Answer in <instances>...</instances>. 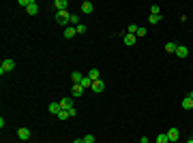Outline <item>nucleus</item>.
I'll return each mask as SVG.
<instances>
[{
	"instance_id": "nucleus-1",
	"label": "nucleus",
	"mask_w": 193,
	"mask_h": 143,
	"mask_svg": "<svg viewBox=\"0 0 193 143\" xmlns=\"http://www.w3.org/2000/svg\"><path fill=\"white\" fill-rule=\"evenodd\" d=\"M69 19H71V13H69V11H58V13H56V24H58V26L69 24Z\"/></svg>"
},
{
	"instance_id": "nucleus-2",
	"label": "nucleus",
	"mask_w": 193,
	"mask_h": 143,
	"mask_svg": "<svg viewBox=\"0 0 193 143\" xmlns=\"http://www.w3.org/2000/svg\"><path fill=\"white\" fill-rule=\"evenodd\" d=\"M15 68V60H11V58H6L2 64H0V73L4 75V73H9V71H13Z\"/></svg>"
},
{
	"instance_id": "nucleus-3",
	"label": "nucleus",
	"mask_w": 193,
	"mask_h": 143,
	"mask_svg": "<svg viewBox=\"0 0 193 143\" xmlns=\"http://www.w3.org/2000/svg\"><path fill=\"white\" fill-rule=\"evenodd\" d=\"M90 90L99 94V92H103V90H105V83H103L101 79H96V81H92V88H90Z\"/></svg>"
},
{
	"instance_id": "nucleus-4",
	"label": "nucleus",
	"mask_w": 193,
	"mask_h": 143,
	"mask_svg": "<svg viewBox=\"0 0 193 143\" xmlns=\"http://www.w3.org/2000/svg\"><path fill=\"white\" fill-rule=\"evenodd\" d=\"M17 137H19V139H22V141H28V139H30V130H28V128H24V126H22V128H19V130H17Z\"/></svg>"
},
{
	"instance_id": "nucleus-5",
	"label": "nucleus",
	"mask_w": 193,
	"mask_h": 143,
	"mask_svg": "<svg viewBox=\"0 0 193 143\" xmlns=\"http://www.w3.org/2000/svg\"><path fill=\"white\" fill-rule=\"evenodd\" d=\"M47 111H49V113H54V115H58V113L62 111V107H60V102H49Z\"/></svg>"
},
{
	"instance_id": "nucleus-6",
	"label": "nucleus",
	"mask_w": 193,
	"mask_h": 143,
	"mask_svg": "<svg viewBox=\"0 0 193 143\" xmlns=\"http://www.w3.org/2000/svg\"><path fill=\"white\" fill-rule=\"evenodd\" d=\"M138 43V37L135 34H125V45L127 47H131V45H135Z\"/></svg>"
},
{
	"instance_id": "nucleus-7",
	"label": "nucleus",
	"mask_w": 193,
	"mask_h": 143,
	"mask_svg": "<svg viewBox=\"0 0 193 143\" xmlns=\"http://www.w3.org/2000/svg\"><path fill=\"white\" fill-rule=\"evenodd\" d=\"M60 107H62L64 111H71V109H73V100H71V98H62V100H60Z\"/></svg>"
},
{
	"instance_id": "nucleus-8",
	"label": "nucleus",
	"mask_w": 193,
	"mask_h": 143,
	"mask_svg": "<svg viewBox=\"0 0 193 143\" xmlns=\"http://www.w3.org/2000/svg\"><path fill=\"white\" fill-rule=\"evenodd\" d=\"M176 56H178V58H187V56H189V49L185 47V45H178V47H176Z\"/></svg>"
},
{
	"instance_id": "nucleus-9",
	"label": "nucleus",
	"mask_w": 193,
	"mask_h": 143,
	"mask_svg": "<svg viewBox=\"0 0 193 143\" xmlns=\"http://www.w3.org/2000/svg\"><path fill=\"white\" fill-rule=\"evenodd\" d=\"M178 137H180V133H178L176 128H170V130H167V139H170V141H178Z\"/></svg>"
},
{
	"instance_id": "nucleus-10",
	"label": "nucleus",
	"mask_w": 193,
	"mask_h": 143,
	"mask_svg": "<svg viewBox=\"0 0 193 143\" xmlns=\"http://www.w3.org/2000/svg\"><path fill=\"white\" fill-rule=\"evenodd\" d=\"M54 6H56V11H67V6H69V4H67V0H56V2H54Z\"/></svg>"
},
{
	"instance_id": "nucleus-11",
	"label": "nucleus",
	"mask_w": 193,
	"mask_h": 143,
	"mask_svg": "<svg viewBox=\"0 0 193 143\" xmlns=\"http://www.w3.org/2000/svg\"><path fill=\"white\" fill-rule=\"evenodd\" d=\"M92 11H95L92 2H88V0H86V2H82V13H92Z\"/></svg>"
},
{
	"instance_id": "nucleus-12",
	"label": "nucleus",
	"mask_w": 193,
	"mask_h": 143,
	"mask_svg": "<svg viewBox=\"0 0 193 143\" xmlns=\"http://www.w3.org/2000/svg\"><path fill=\"white\" fill-rule=\"evenodd\" d=\"M75 34H77V30H75L73 26H71V28H64V39H73Z\"/></svg>"
},
{
	"instance_id": "nucleus-13",
	"label": "nucleus",
	"mask_w": 193,
	"mask_h": 143,
	"mask_svg": "<svg viewBox=\"0 0 193 143\" xmlns=\"http://www.w3.org/2000/svg\"><path fill=\"white\" fill-rule=\"evenodd\" d=\"M71 79H73V83H82L84 75H82V73H77V71H73V73H71Z\"/></svg>"
},
{
	"instance_id": "nucleus-14",
	"label": "nucleus",
	"mask_w": 193,
	"mask_h": 143,
	"mask_svg": "<svg viewBox=\"0 0 193 143\" xmlns=\"http://www.w3.org/2000/svg\"><path fill=\"white\" fill-rule=\"evenodd\" d=\"M80 86H82L84 90H86V88H92V79H90L88 75H84V79H82V83H80Z\"/></svg>"
},
{
	"instance_id": "nucleus-15",
	"label": "nucleus",
	"mask_w": 193,
	"mask_h": 143,
	"mask_svg": "<svg viewBox=\"0 0 193 143\" xmlns=\"http://www.w3.org/2000/svg\"><path fill=\"white\" fill-rule=\"evenodd\" d=\"M26 11H28L30 15H37V13H39V4H37V2H30V6H28Z\"/></svg>"
},
{
	"instance_id": "nucleus-16",
	"label": "nucleus",
	"mask_w": 193,
	"mask_h": 143,
	"mask_svg": "<svg viewBox=\"0 0 193 143\" xmlns=\"http://www.w3.org/2000/svg\"><path fill=\"white\" fill-rule=\"evenodd\" d=\"M84 94V88L80 83H73V96H82Z\"/></svg>"
},
{
	"instance_id": "nucleus-17",
	"label": "nucleus",
	"mask_w": 193,
	"mask_h": 143,
	"mask_svg": "<svg viewBox=\"0 0 193 143\" xmlns=\"http://www.w3.org/2000/svg\"><path fill=\"white\" fill-rule=\"evenodd\" d=\"M88 77H90L92 81H96V79L101 77V73H99V68H90V73H88Z\"/></svg>"
},
{
	"instance_id": "nucleus-18",
	"label": "nucleus",
	"mask_w": 193,
	"mask_h": 143,
	"mask_svg": "<svg viewBox=\"0 0 193 143\" xmlns=\"http://www.w3.org/2000/svg\"><path fill=\"white\" fill-rule=\"evenodd\" d=\"M183 109H193V100L187 96V98H183Z\"/></svg>"
},
{
	"instance_id": "nucleus-19",
	"label": "nucleus",
	"mask_w": 193,
	"mask_h": 143,
	"mask_svg": "<svg viewBox=\"0 0 193 143\" xmlns=\"http://www.w3.org/2000/svg\"><path fill=\"white\" fill-rule=\"evenodd\" d=\"M176 47H178L176 43H165V51L167 53H176Z\"/></svg>"
},
{
	"instance_id": "nucleus-20",
	"label": "nucleus",
	"mask_w": 193,
	"mask_h": 143,
	"mask_svg": "<svg viewBox=\"0 0 193 143\" xmlns=\"http://www.w3.org/2000/svg\"><path fill=\"white\" fill-rule=\"evenodd\" d=\"M157 143H170V139H167V133H161V135L157 137Z\"/></svg>"
},
{
	"instance_id": "nucleus-21",
	"label": "nucleus",
	"mask_w": 193,
	"mask_h": 143,
	"mask_svg": "<svg viewBox=\"0 0 193 143\" xmlns=\"http://www.w3.org/2000/svg\"><path fill=\"white\" fill-rule=\"evenodd\" d=\"M148 21H150V24H159V21H161V15H150Z\"/></svg>"
},
{
	"instance_id": "nucleus-22",
	"label": "nucleus",
	"mask_w": 193,
	"mask_h": 143,
	"mask_svg": "<svg viewBox=\"0 0 193 143\" xmlns=\"http://www.w3.org/2000/svg\"><path fill=\"white\" fill-rule=\"evenodd\" d=\"M138 32V26L135 24H129V28H127V34H135Z\"/></svg>"
},
{
	"instance_id": "nucleus-23",
	"label": "nucleus",
	"mask_w": 193,
	"mask_h": 143,
	"mask_svg": "<svg viewBox=\"0 0 193 143\" xmlns=\"http://www.w3.org/2000/svg\"><path fill=\"white\" fill-rule=\"evenodd\" d=\"M135 37H138V39H144V37H146V28H138Z\"/></svg>"
},
{
	"instance_id": "nucleus-24",
	"label": "nucleus",
	"mask_w": 193,
	"mask_h": 143,
	"mask_svg": "<svg viewBox=\"0 0 193 143\" xmlns=\"http://www.w3.org/2000/svg\"><path fill=\"white\" fill-rule=\"evenodd\" d=\"M150 15H161V13H159V6H157V4H150Z\"/></svg>"
},
{
	"instance_id": "nucleus-25",
	"label": "nucleus",
	"mask_w": 193,
	"mask_h": 143,
	"mask_svg": "<svg viewBox=\"0 0 193 143\" xmlns=\"http://www.w3.org/2000/svg\"><path fill=\"white\" fill-rule=\"evenodd\" d=\"M67 118H71V115H69V111H64V109H62V111L58 113V120H67Z\"/></svg>"
},
{
	"instance_id": "nucleus-26",
	"label": "nucleus",
	"mask_w": 193,
	"mask_h": 143,
	"mask_svg": "<svg viewBox=\"0 0 193 143\" xmlns=\"http://www.w3.org/2000/svg\"><path fill=\"white\" fill-rule=\"evenodd\" d=\"M69 24H77V26H80V15H71V19H69Z\"/></svg>"
},
{
	"instance_id": "nucleus-27",
	"label": "nucleus",
	"mask_w": 193,
	"mask_h": 143,
	"mask_svg": "<svg viewBox=\"0 0 193 143\" xmlns=\"http://www.w3.org/2000/svg\"><path fill=\"white\" fill-rule=\"evenodd\" d=\"M75 30H77V34H84V32H86V26L80 24V26H75Z\"/></svg>"
},
{
	"instance_id": "nucleus-28",
	"label": "nucleus",
	"mask_w": 193,
	"mask_h": 143,
	"mask_svg": "<svg viewBox=\"0 0 193 143\" xmlns=\"http://www.w3.org/2000/svg\"><path fill=\"white\" fill-rule=\"evenodd\" d=\"M84 143H95V137H92V135H86V137H84Z\"/></svg>"
},
{
	"instance_id": "nucleus-29",
	"label": "nucleus",
	"mask_w": 193,
	"mask_h": 143,
	"mask_svg": "<svg viewBox=\"0 0 193 143\" xmlns=\"http://www.w3.org/2000/svg\"><path fill=\"white\" fill-rule=\"evenodd\" d=\"M73 143H84V139H75V141H73Z\"/></svg>"
},
{
	"instance_id": "nucleus-30",
	"label": "nucleus",
	"mask_w": 193,
	"mask_h": 143,
	"mask_svg": "<svg viewBox=\"0 0 193 143\" xmlns=\"http://www.w3.org/2000/svg\"><path fill=\"white\" fill-rule=\"evenodd\" d=\"M189 98H191V100H193V92H189Z\"/></svg>"
},
{
	"instance_id": "nucleus-31",
	"label": "nucleus",
	"mask_w": 193,
	"mask_h": 143,
	"mask_svg": "<svg viewBox=\"0 0 193 143\" xmlns=\"http://www.w3.org/2000/svg\"><path fill=\"white\" fill-rule=\"evenodd\" d=\"M187 143H193V139H189V141H187Z\"/></svg>"
},
{
	"instance_id": "nucleus-32",
	"label": "nucleus",
	"mask_w": 193,
	"mask_h": 143,
	"mask_svg": "<svg viewBox=\"0 0 193 143\" xmlns=\"http://www.w3.org/2000/svg\"><path fill=\"white\" fill-rule=\"evenodd\" d=\"M191 139H193V133H191Z\"/></svg>"
}]
</instances>
